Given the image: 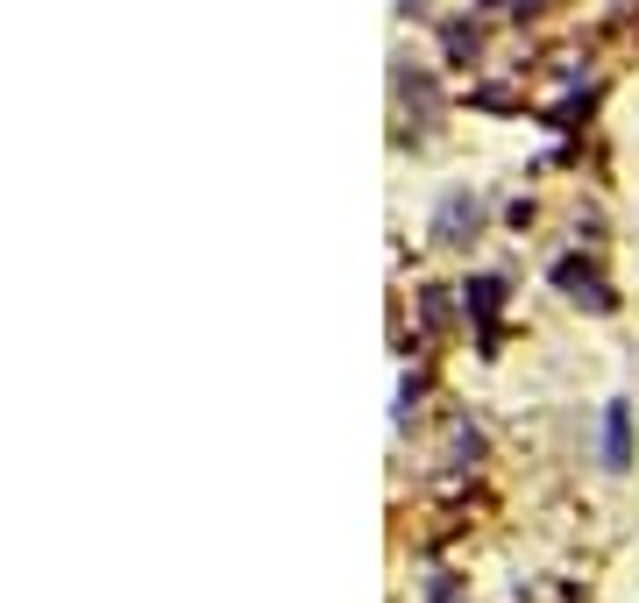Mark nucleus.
I'll return each mask as SVG.
<instances>
[{"label": "nucleus", "mask_w": 639, "mask_h": 603, "mask_svg": "<svg viewBox=\"0 0 639 603\" xmlns=\"http://www.w3.org/2000/svg\"><path fill=\"white\" fill-rule=\"evenodd\" d=\"M604 469H626V405H604Z\"/></svg>", "instance_id": "f03ea898"}, {"label": "nucleus", "mask_w": 639, "mask_h": 603, "mask_svg": "<svg viewBox=\"0 0 639 603\" xmlns=\"http://www.w3.org/2000/svg\"><path fill=\"white\" fill-rule=\"evenodd\" d=\"M477 220H483V206L469 200V192H448V200H440V214H434V241H462V235H477Z\"/></svg>", "instance_id": "f257e3e1"}]
</instances>
